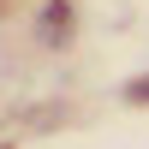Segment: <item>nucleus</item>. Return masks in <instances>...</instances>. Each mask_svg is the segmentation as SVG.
Instances as JSON below:
<instances>
[{"label": "nucleus", "instance_id": "nucleus-1", "mask_svg": "<svg viewBox=\"0 0 149 149\" xmlns=\"http://www.w3.org/2000/svg\"><path fill=\"white\" fill-rule=\"evenodd\" d=\"M66 18H72L66 6H48L42 12V42H66Z\"/></svg>", "mask_w": 149, "mask_h": 149}]
</instances>
